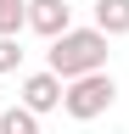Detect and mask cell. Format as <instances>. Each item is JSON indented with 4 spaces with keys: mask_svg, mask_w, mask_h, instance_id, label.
<instances>
[{
    "mask_svg": "<svg viewBox=\"0 0 129 134\" xmlns=\"http://www.w3.org/2000/svg\"><path fill=\"white\" fill-rule=\"evenodd\" d=\"M45 73H56L62 84H79L90 73H107V34L95 28H73L45 50Z\"/></svg>",
    "mask_w": 129,
    "mask_h": 134,
    "instance_id": "cell-1",
    "label": "cell"
},
{
    "mask_svg": "<svg viewBox=\"0 0 129 134\" xmlns=\"http://www.w3.org/2000/svg\"><path fill=\"white\" fill-rule=\"evenodd\" d=\"M112 100H118V84H112V73H90V78L68 84V95H62V112H68V117H79V123H90V117L112 112Z\"/></svg>",
    "mask_w": 129,
    "mask_h": 134,
    "instance_id": "cell-2",
    "label": "cell"
},
{
    "mask_svg": "<svg viewBox=\"0 0 129 134\" xmlns=\"http://www.w3.org/2000/svg\"><path fill=\"white\" fill-rule=\"evenodd\" d=\"M28 28L56 45L62 34H73V6L68 0H28Z\"/></svg>",
    "mask_w": 129,
    "mask_h": 134,
    "instance_id": "cell-3",
    "label": "cell"
},
{
    "mask_svg": "<svg viewBox=\"0 0 129 134\" xmlns=\"http://www.w3.org/2000/svg\"><path fill=\"white\" fill-rule=\"evenodd\" d=\"M62 95H68V84H62L56 73H28V78H23V106L34 112V117L56 112V106H62Z\"/></svg>",
    "mask_w": 129,
    "mask_h": 134,
    "instance_id": "cell-4",
    "label": "cell"
},
{
    "mask_svg": "<svg viewBox=\"0 0 129 134\" xmlns=\"http://www.w3.org/2000/svg\"><path fill=\"white\" fill-rule=\"evenodd\" d=\"M95 34H107V39H118L129 34V0H95Z\"/></svg>",
    "mask_w": 129,
    "mask_h": 134,
    "instance_id": "cell-5",
    "label": "cell"
},
{
    "mask_svg": "<svg viewBox=\"0 0 129 134\" xmlns=\"http://www.w3.org/2000/svg\"><path fill=\"white\" fill-rule=\"evenodd\" d=\"M28 28V0H0V39H17Z\"/></svg>",
    "mask_w": 129,
    "mask_h": 134,
    "instance_id": "cell-6",
    "label": "cell"
},
{
    "mask_svg": "<svg viewBox=\"0 0 129 134\" xmlns=\"http://www.w3.org/2000/svg\"><path fill=\"white\" fill-rule=\"evenodd\" d=\"M0 134H39V117L17 100V106H6V112H0Z\"/></svg>",
    "mask_w": 129,
    "mask_h": 134,
    "instance_id": "cell-7",
    "label": "cell"
},
{
    "mask_svg": "<svg viewBox=\"0 0 129 134\" xmlns=\"http://www.w3.org/2000/svg\"><path fill=\"white\" fill-rule=\"evenodd\" d=\"M23 67V45L17 39H0V73H17Z\"/></svg>",
    "mask_w": 129,
    "mask_h": 134,
    "instance_id": "cell-8",
    "label": "cell"
}]
</instances>
